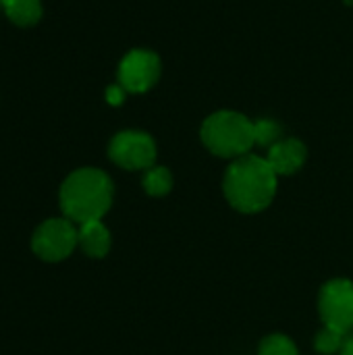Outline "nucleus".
<instances>
[{
	"instance_id": "nucleus-4",
	"label": "nucleus",
	"mask_w": 353,
	"mask_h": 355,
	"mask_svg": "<svg viewBox=\"0 0 353 355\" xmlns=\"http://www.w3.org/2000/svg\"><path fill=\"white\" fill-rule=\"evenodd\" d=\"M79 243V229L69 218H50L37 227L31 239L33 252L48 262H58L71 256Z\"/></svg>"
},
{
	"instance_id": "nucleus-11",
	"label": "nucleus",
	"mask_w": 353,
	"mask_h": 355,
	"mask_svg": "<svg viewBox=\"0 0 353 355\" xmlns=\"http://www.w3.org/2000/svg\"><path fill=\"white\" fill-rule=\"evenodd\" d=\"M173 187V177L169 173V168L164 166H152L146 171L144 175V189L148 196H154V198H160V196H166Z\"/></svg>"
},
{
	"instance_id": "nucleus-5",
	"label": "nucleus",
	"mask_w": 353,
	"mask_h": 355,
	"mask_svg": "<svg viewBox=\"0 0 353 355\" xmlns=\"http://www.w3.org/2000/svg\"><path fill=\"white\" fill-rule=\"evenodd\" d=\"M114 164L127 171H148L156 160V144L144 131H121L108 146Z\"/></svg>"
},
{
	"instance_id": "nucleus-7",
	"label": "nucleus",
	"mask_w": 353,
	"mask_h": 355,
	"mask_svg": "<svg viewBox=\"0 0 353 355\" xmlns=\"http://www.w3.org/2000/svg\"><path fill=\"white\" fill-rule=\"evenodd\" d=\"M160 77V58L150 50H131L119 64V83L129 94H144Z\"/></svg>"
},
{
	"instance_id": "nucleus-9",
	"label": "nucleus",
	"mask_w": 353,
	"mask_h": 355,
	"mask_svg": "<svg viewBox=\"0 0 353 355\" xmlns=\"http://www.w3.org/2000/svg\"><path fill=\"white\" fill-rule=\"evenodd\" d=\"M79 245L92 258H104L110 250V233L100 220L79 225Z\"/></svg>"
},
{
	"instance_id": "nucleus-6",
	"label": "nucleus",
	"mask_w": 353,
	"mask_h": 355,
	"mask_svg": "<svg viewBox=\"0 0 353 355\" xmlns=\"http://www.w3.org/2000/svg\"><path fill=\"white\" fill-rule=\"evenodd\" d=\"M318 310L327 327L350 333L353 329V283L335 279L327 283L318 297Z\"/></svg>"
},
{
	"instance_id": "nucleus-16",
	"label": "nucleus",
	"mask_w": 353,
	"mask_h": 355,
	"mask_svg": "<svg viewBox=\"0 0 353 355\" xmlns=\"http://www.w3.org/2000/svg\"><path fill=\"white\" fill-rule=\"evenodd\" d=\"M341 355H353V337H352V339H347V343L343 345V349H341Z\"/></svg>"
},
{
	"instance_id": "nucleus-3",
	"label": "nucleus",
	"mask_w": 353,
	"mask_h": 355,
	"mask_svg": "<svg viewBox=\"0 0 353 355\" xmlns=\"http://www.w3.org/2000/svg\"><path fill=\"white\" fill-rule=\"evenodd\" d=\"M202 141L216 156L241 158L252 150V146H256L254 121L241 112L218 110L204 121Z\"/></svg>"
},
{
	"instance_id": "nucleus-10",
	"label": "nucleus",
	"mask_w": 353,
	"mask_h": 355,
	"mask_svg": "<svg viewBox=\"0 0 353 355\" xmlns=\"http://www.w3.org/2000/svg\"><path fill=\"white\" fill-rule=\"evenodd\" d=\"M4 15L19 27H31L42 19V2L40 0H2Z\"/></svg>"
},
{
	"instance_id": "nucleus-2",
	"label": "nucleus",
	"mask_w": 353,
	"mask_h": 355,
	"mask_svg": "<svg viewBox=\"0 0 353 355\" xmlns=\"http://www.w3.org/2000/svg\"><path fill=\"white\" fill-rule=\"evenodd\" d=\"M112 204V181L100 168H79L60 187V208L64 218L85 225L100 220Z\"/></svg>"
},
{
	"instance_id": "nucleus-15",
	"label": "nucleus",
	"mask_w": 353,
	"mask_h": 355,
	"mask_svg": "<svg viewBox=\"0 0 353 355\" xmlns=\"http://www.w3.org/2000/svg\"><path fill=\"white\" fill-rule=\"evenodd\" d=\"M125 96H127V89L121 83H114L106 89V102L112 106H121L125 102Z\"/></svg>"
},
{
	"instance_id": "nucleus-14",
	"label": "nucleus",
	"mask_w": 353,
	"mask_h": 355,
	"mask_svg": "<svg viewBox=\"0 0 353 355\" xmlns=\"http://www.w3.org/2000/svg\"><path fill=\"white\" fill-rule=\"evenodd\" d=\"M279 135H281V127L270 121V119H260V121H254V141L258 146H275L279 141Z\"/></svg>"
},
{
	"instance_id": "nucleus-8",
	"label": "nucleus",
	"mask_w": 353,
	"mask_h": 355,
	"mask_svg": "<svg viewBox=\"0 0 353 355\" xmlns=\"http://www.w3.org/2000/svg\"><path fill=\"white\" fill-rule=\"evenodd\" d=\"M266 160L277 175H293L306 162V146L300 139H279L268 148Z\"/></svg>"
},
{
	"instance_id": "nucleus-1",
	"label": "nucleus",
	"mask_w": 353,
	"mask_h": 355,
	"mask_svg": "<svg viewBox=\"0 0 353 355\" xmlns=\"http://www.w3.org/2000/svg\"><path fill=\"white\" fill-rule=\"evenodd\" d=\"M277 173L266 158L246 154L235 158L225 175V196L229 204L243 212L254 214L270 206L277 193Z\"/></svg>"
},
{
	"instance_id": "nucleus-12",
	"label": "nucleus",
	"mask_w": 353,
	"mask_h": 355,
	"mask_svg": "<svg viewBox=\"0 0 353 355\" xmlns=\"http://www.w3.org/2000/svg\"><path fill=\"white\" fill-rule=\"evenodd\" d=\"M347 343V333L339 331V329H333V327H327L318 333L316 337V349L320 354L331 355V354H341L343 345Z\"/></svg>"
},
{
	"instance_id": "nucleus-13",
	"label": "nucleus",
	"mask_w": 353,
	"mask_h": 355,
	"mask_svg": "<svg viewBox=\"0 0 353 355\" xmlns=\"http://www.w3.org/2000/svg\"><path fill=\"white\" fill-rule=\"evenodd\" d=\"M258 355H298V347L285 335H270L260 343Z\"/></svg>"
}]
</instances>
